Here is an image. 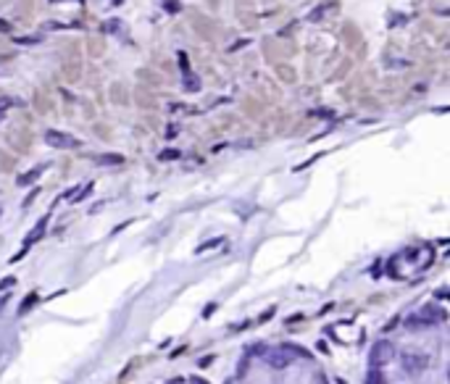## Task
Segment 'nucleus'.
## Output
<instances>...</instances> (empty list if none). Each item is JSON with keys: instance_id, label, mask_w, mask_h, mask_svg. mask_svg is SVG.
<instances>
[{"instance_id": "4468645a", "label": "nucleus", "mask_w": 450, "mask_h": 384, "mask_svg": "<svg viewBox=\"0 0 450 384\" xmlns=\"http://www.w3.org/2000/svg\"><path fill=\"white\" fill-rule=\"evenodd\" d=\"M42 37L40 34H32V37H16V45H40Z\"/></svg>"}, {"instance_id": "f3484780", "label": "nucleus", "mask_w": 450, "mask_h": 384, "mask_svg": "<svg viewBox=\"0 0 450 384\" xmlns=\"http://www.w3.org/2000/svg\"><path fill=\"white\" fill-rule=\"evenodd\" d=\"M274 313H277V308H274V305H272V308H266V310L258 316V324H266V321H272V316H274Z\"/></svg>"}, {"instance_id": "f257e3e1", "label": "nucleus", "mask_w": 450, "mask_h": 384, "mask_svg": "<svg viewBox=\"0 0 450 384\" xmlns=\"http://www.w3.org/2000/svg\"><path fill=\"white\" fill-rule=\"evenodd\" d=\"M42 140L48 142L50 148H56V150H71V148H79L82 145V140H77L74 134L61 132V129H48V132L42 134Z\"/></svg>"}, {"instance_id": "0eeeda50", "label": "nucleus", "mask_w": 450, "mask_h": 384, "mask_svg": "<svg viewBox=\"0 0 450 384\" xmlns=\"http://www.w3.org/2000/svg\"><path fill=\"white\" fill-rule=\"evenodd\" d=\"M182 89H185V93H197V89H200V79L192 71L182 74Z\"/></svg>"}, {"instance_id": "412c9836", "label": "nucleus", "mask_w": 450, "mask_h": 384, "mask_svg": "<svg viewBox=\"0 0 450 384\" xmlns=\"http://www.w3.org/2000/svg\"><path fill=\"white\" fill-rule=\"evenodd\" d=\"M245 45H250V40H247V37H245V40H237V42H232V45H229V50L235 53V50H240V48H245Z\"/></svg>"}, {"instance_id": "423d86ee", "label": "nucleus", "mask_w": 450, "mask_h": 384, "mask_svg": "<svg viewBox=\"0 0 450 384\" xmlns=\"http://www.w3.org/2000/svg\"><path fill=\"white\" fill-rule=\"evenodd\" d=\"M403 366H406V371H421L424 366H426V358H421V355H403Z\"/></svg>"}, {"instance_id": "1a4fd4ad", "label": "nucleus", "mask_w": 450, "mask_h": 384, "mask_svg": "<svg viewBox=\"0 0 450 384\" xmlns=\"http://www.w3.org/2000/svg\"><path fill=\"white\" fill-rule=\"evenodd\" d=\"M219 245H224V237H211V240H206L203 245L195 247V255H203V253L213 250V247H219Z\"/></svg>"}, {"instance_id": "bb28decb", "label": "nucleus", "mask_w": 450, "mask_h": 384, "mask_svg": "<svg viewBox=\"0 0 450 384\" xmlns=\"http://www.w3.org/2000/svg\"><path fill=\"white\" fill-rule=\"evenodd\" d=\"M303 319V313H295V316H290V319H287V324H295V321H300Z\"/></svg>"}, {"instance_id": "aec40b11", "label": "nucleus", "mask_w": 450, "mask_h": 384, "mask_svg": "<svg viewBox=\"0 0 450 384\" xmlns=\"http://www.w3.org/2000/svg\"><path fill=\"white\" fill-rule=\"evenodd\" d=\"M16 284V277H6V279H0V289H11Z\"/></svg>"}, {"instance_id": "4be33fe9", "label": "nucleus", "mask_w": 450, "mask_h": 384, "mask_svg": "<svg viewBox=\"0 0 450 384\" xmlns=\"http://www.w3.org/2000/svg\"><path fill=\"white\" fill-rule=\"evenodd\" d=\"M176 134H179V126H176V124H169V129H166V137L171 140V137H176Z\"/></svg>"}, {"instance_id": "a211bd4d", "label": "nucleus", "mask_w": 450, "mask_h": 384, "mask_svg": "<svg viewBox=\"0 0 450 384\" xmlns=\"http://www.w3.org/2000/svg\"><path fill=\"white\" fill-rule=\"evenodd\" d=\"M37 195H40V190L34 187V190H32V192H29V195L24 197V203H21V208H29V206H32V203H34V197H37Z\"/></svg>"}, {"instance_id": "6ab92c4d", "label": "nucleus", "mask_w": 450, "mask_h": 384, "mask_svg": "<svg viewBox=\"0 0 450 384\" xmlns=\"http://www.w3.org/2000/svg\"><path fill=\"white\" fill-rule=\"evenodd\" d=\"M103 27H105V32H119V27H121V21H119V19H114V21H105V24H103Z\"/></svg>"}, {"instance_id": "39448f33", "label": "nucleus", "mask_w": 450, "mask_h": 384, "mask_svg": "<svg viewBox=\"0 0 450 384\" xmlns=\"http://www.w3.org/2000/svg\"><path fill=\"white\" fill-rule=\"evenodd\" d=\"M95 163H100V166H121L124 155L121 153H103V155H95Z\"/></svg>"}, {"instance_id": "20e7f679", "label": "nucleus", "mask_w": 450, "mask_h": 384, "mask_svg": "<svg viewBox=\"0 0 450 384\" xmlns=\"http://www.w3.org/2000/svg\"><path fill=\"white\" fill-rule=\"evenodd\" d=\"M45 169H48V163H40V166H34V169H29V171H24V174H19V176H16V185H19V187H29V185H34L37 179L42 176Z\"/></svg>"}, {"instance_id": "ddd939ff", "label": "nucleus", "mask_w": 450, "mask_h": 384, "mask_svg": "<svg viewBox=\"0 0 450 384\" xmlns=\"http://www.w3.org/2000/svg\"><path fill=\"white\" fill-rule=\"evenodd\" d=\"M364 384H382V374H379V369H371V371L366 374Z\"/></svg>"}, {"instance_id": "2eb2a0df", "label": "nucleus", "mask_w": 450, "mask_h": 384, "mask_svg": "<svg viewBox=\"0 0 450 384\" xmlns=\"http://www.w3.org/2000/svg\"><path fill=\"white\" fill-rule=\"evenodd\" d=\"M93 190H95V185H93V182L84 185V187H82V195H74V203H82L84 197H89V195H93Z\"/></svg>"}, {"instance_id": "cd10ccee", "label": "nucleus", "mask_w": 450, "mask_h": 384, "mask_svg": "<svg viewBox=\"0 0 450 384\" xmlns=\"http://www.w3.org/2000/svg\"><path fill=\"white\" fill-rule=\"evenodd\" d=\"M0 32H11V24H8V21H3V19H0Z\"/></svg>"}, {"instance_id": "dca6fc26", "label": "nucleus", "mask_w": 450, "mask_h": 384, "mask_svg": "<svg viewBox=\"0 0 450 384\" xmlns=\"http://www.w3.org/2000/svg\"><path fill=\"white\" fill-rule=\"evenodd\" d=\"M311 116H316V119H334V114L329 108H316V111H311Z\"/></svg>"}, {"instance_id": "393cba45", "label": "nucleus", "mask_w": 450, "mask_h": 384, "mask_svg": "<svg viewBox=\"0 0 450 384\" xmlns=\"http://www.w3.org/2000/svg\"><path fill=\"white\" fill-rule=\"evenodd\" d=\"M56 3H77V6H82L84 0H50V6H56Z\"/></svg>"}, {"instance_id": "5701e85b", "label": "nucleus", "mask_w": 450, "mask_h": 384, "mask_svg": "<svg viewBox=\"0 0 450 384\" xmlns=\"http://www.w3.org/2000/svg\"><path fill=\"white\" fill-rule=\"evenodd\" d=\"M216 310V303H211V305H206V310H203V319H211V313Z\"/></svg>"}, {"instance_id": "f03ea898", "label": "nucleus", "mask_w": 450, "mask_h": 384, "mask_svg": "<svg viewBox=\"0 0 450 384\" xmlns=\"http://www.w3.org/2000/svg\"><path fill=\"white\" fill-rule=\"evenodd\" d=\"M392 353H395L392 342H387V340L374 342V348H371V353H369V363H371V369H379L382 363H387V360L392 358Z\"/></svg>"}, {"instance_id": "a878e982", "label": "nucleus", "mask_w": 450, "mask_h": 384, "mask_svg": "<svg viewBox=\"0 0 450 384\" xmlns=\"http://www.w3.org/2000/svg\"><path fill=\"white\" fill-rule=\"evenodd\" d=\"M213 363V355H206L203 360H200V369H206V366H211Z\"/></svg>"}, {"instance_id": "6e6552de", "label": "nucleus", "mask_w": 450, "mask_h": 384, "mask_svg": "<svg viewBox=\"0 0 450 384\" xmlns=\"http://www.w3.org/2000/svg\"><path fill=\"white\" fill-rule=\"evenodd\" d=\"M40 303V298H37V292H29V295L24 298V300H21V305H19V316H27L34 305Z\"/></svg>"}, {"instance_id": "f8f14e48", "label": "nucleus", "mask_w": 450, "mask_h": 384, "mask_svg": "<svg viewBox=\"0 0 450 384\" xmlns=\"http://www.w3.org/2000/svg\"><path fill=\"white\" fill-rule=\"evenodd\" d=\"M164 11L166 13H179L182 11V3H179V0H164Z\"/></svg>"}, {"instance_id": "7ed1b4c3", "label": "nucleus", "mask_w": 450, "mask_h": 384, "mask_svg": "<svg viewBox=\"0 0 450 384\" xmlns=\"http://www.w3.org/2000/svg\"><path fill=\"white\" fill-rule=\"evenodd\" d=\"M48 221H50V213H45V216H42V218L34 224V229H32V232L24 237V247H32L34 242H40V240L45 237V227H48Z\"/></svg>"}, {"instance_id": "9b49d317", "label": "nucleus", "mask_w": 450, "mask_h": 384, "mask_svg": "<svg viewBox=\"0 0 450 384\" xmlns=\"http://www.w3.org/2000/svg\"><path fill=\"white\" fill-rule=\"evenodd\" d=\"M329 8H332V3H321V6H319L316 11H313V13H308V21H319V19H321V16L329 11Z\"/></svg>"}, {"instance_id": "9d476101", "label": "nucleus", "mask_w": 450, "mask_h": 384, "mask_svg": "<svg viewBox=\"0 0 450 384\" xmlns=\"http://www.w3.org/2000/svg\"><path fill=\"white\" fill-rule=\"evenodd\" d=\"M179 158H182V153L174 150V148H169V150H164V153L158 155V161H179Z\"/></svg>"}, {"instance_id": "b1692460", "label": "nucleus", "mask_w": 450, "mask_h": 384, "mask_svg": "<svg viewBox=\"0 0 450 384\" xmlns=\"http://www.w3.org/2000/svg\"><path fill=\"white\" fill-rule=\"evenodd\" d=\"M435 298H437V300H445V298H447V289H445V287H440V289L435 292Z\"/></svg>"}]
</instances>
